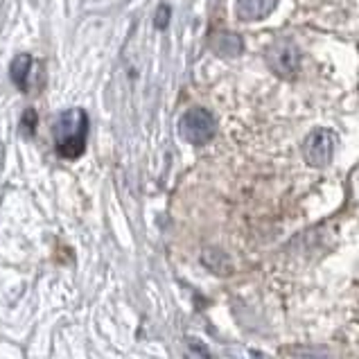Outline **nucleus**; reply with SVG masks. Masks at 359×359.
<instances>
[{
    "mask_svg": "<svg viewBox=\"0 0 359 359\" xmlns=\"http://www.w3.org/2000/svg\"><path fill=\"white\" fill-rule=\"evenodd\" d=\"M86 133H88V116L84 109H68L64 111L53 127L55 149L61 158L77 161L86 149Z\"/></svg>",
    "mask_w": 359,
    "mask_h": 359,
    "instance_id": "1",
    "label": "nucleus"
},
{
    "mask_svg": "<svg viewBox=\"0 0 359 359\" xmlns=\"http://www.w3.org/2000/svg\"><path fill=\"white\" fill-rule=\"evenodd\" d=\"M215 131H217V122H215L208 109H201V107L190 109L179 120L181 138L194 147H201V145H206V142H210Z\"/></svg>",
    "mask_w": 359,
    "mask_h": 359,
    "instance_id": "2",
    "label": "nucleus"
},
{
    "mask_svg": "<svg viewBox=\"0 0 359 359\" xmlns=\"http://www.w3.org/2000/svg\"><path fill=\"white\" fill-rule=\"evenodd\" d=\"M337 151V133L332 129H314L303 142V156L307 165L327 168Z\"/></svg>",
    "mask_w": 359,
    "mask_h": 359,
    "instance_id": "3",
    "label": "nucleus"
},
{
    "mask_svg": "<svg viewBox=\"0 0 359 359\" xmlns=\"http://www.w3.org/2000/svg\"><path fill=\"white\" fill-rule=\"evenodd\" d=\"M266 64L278 77H294L301 68V50L292 39H276L266 50Z\"/></svg>",
    "mask_w": 359,
    "mask_h": 359,
    "instance_id": "4",
    "label": "nucleus"
},
{
    "mask_svg": "<svg viewBox=\"0 0 359 359\" xmlns=\"http://www.w3.org/2000/svg\"><path fill=\"white\" fill-rule=\"evenodd\" d=\"M278 0H235V12L242 20H262L269 16Z\"/></svg>",
    "mask_w": 359,
    "mask_h": 359,
    "instance_id": "5",
    "label": "nucleus"
},
{
    "mask_svg": "<svg viewBox=\"0 0 359 359\" xmlns=\"http://www.w3.org/2000/svg\"><path fill=\"white\" fill-rule=\"evenodd\" d=\"M212 48L215 53L219 57H238L242 55L244 50V41L240 34H233V32H219L217 36L212 39Z\"/></svg>",
    "mask_w": 359,
    "mask_h": 359,
    "instance_id": "6",
    "label": "nucleus"
},
{
    "mask_svg": "<svg viewBox=\"0 0 359 359\" xmlns=\"http://www.w3.org/2000/svg\"><path fill=\"white\" fill-rule=\"evenodd\" d=\"M29 68H32V57L29 55H16L12 66H9V77H12V81L20 90H27Z\"/></svg>",
    "mask_w": 359,
    "mask_h": 359,
    "instance_id": "7",
    "label": "nucleus"
},
{
    "mask_svg": "<svg viewBox=\"0 0 359 359\" xmlns=\"http://www.w3.org/2000/svg\"><path fill=\"white\" fill-rule=\"evenodd\" d=\"M188 355H190V359H212V355H210V351L203 344H199V341H190V346H188Z\"/></svg>",
    "mask_w": 359,
    "mask_h": 359,
    "instance_id": "8",
    "label": "nucleus"
},
{
    "mask_svg": "<svg viewBox=\"0 0 359 359\" xmlns=\"http://www.w3.org/2000/svg\"><path fill=\"white\" fill-rule=\"evenodd\" d=\"M23 129L27 131V133H34V129H36V111H25V116H23Z\"/></svg>",
    "mask_w": 359,
    "mask_h": 359,
    "instance_id": "9",
    "label": "nucleus"
},
{
    "mask_svg": "<svg viewBox=\"0 0 359 359\" xmlns=\"http://www.w3.org/2000/svg\"><path fill=\"white\" fill-rule=\"evenodd\" d=\"M168 20H170V7L168 5H163L161 7V12H158V27H165L168 25Z\"/></svg>",
    "mask_w": 359,
    "mask_h": 359,
    "instance_id": "10",
    "label": "nucleus"
}]
</instances>
